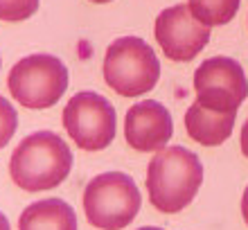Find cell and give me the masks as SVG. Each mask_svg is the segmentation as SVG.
Returning a JSON list of instances; mask_svg holds the SVG:
<instances>
[{"mask_svg":"<svg viewBox=\"0 0 248 230\" xmlns=\"http://www.w3.org/2000/svg\"><path fill=\"white\" fill-rule=\"evenodd\" d=\"M91 2H95V5H104V2H111V0H91Z\"/></svg>","mask_w":248,"mask_h":230,"instance_id":"d6986e66","label":"cell"},{"mask_svg":"<svg viewBox=\"0 0 248 230\" xmlns=\"http://www.w3.org/2000/svg\"><path fill=\"white\" fill-rule=\"evenodd\" d=\"M16 126H18V113L0 95V149H5L7 142L14 138Z\"/></svg>","mask_w":248,"mask_h":230,"instance_id":"5bb4252c","label":"cell"},{"mask_svg":"<svg viewBox=\"0 0 248 230\" xmlns=\"http://www.w3.org/2000/svg\"><path fill=\"white\" fill-rule=\"evenodd\" d=\"M210 30L192 16L187 5H174L156 16L154 36L170 61H192L208 46Z\"/></svg>","mask_w":248,"mask_h":230,"instance_id":"ba28073f","label":"cell"},{"mask_svg":"<svg viewBox=\"0 0 248 230\" xmlns=\"http://www.w3.org/2000/svg\"><path fill=\"white\" fill-rule=\"evenodd\" d=\"M171 133H174L171 113L156 99L138 102L126 111L124 138L136 152H160L171 140Z\"/></svg>","mask_w":248,"mask_h":230,"instance_id":"9c48e42d","label":"cell"},{"mask_svg":"<svg viewBox=\"0 0 248 230\" xmlns=\"http://www.w3.org/2000/svg\"><path fill=\"white\" fill-rule=\"evenodd\" d=\"M63 126L72 142L84 152H102L115 138L118 115L104 95L81 91L63 106Z\"/></svg>","mask_w":248,"mask_h":230,"instance_id":"8992f818","label":"cell"},{"mask_svg":"<svg viewBox=\"0 0 248 230\" xmlns=\"http://www.w3.org/2000/svg\"><path fill=\"white\" fill-rule=\"evenodd\" d=\"M142 197L136 181L124 171H104L86 185V219L99 230H122L136 219Z\"/></svg>","mask_w":248,"mask_h":230,"instance_id":"277c9868","label":"cell"},{"mask_svg":"<svg viewBox=\"0 0 248 230\" xmlns=\"http://www.w3.org/2000/svg\"><path fill=\"white\" fill-rule=\"evenodd\" d=\"M0 230H12L9 228V221H7V217L0 212Z\"/></svg>","mask_w":248,"mask_h":230,"instance_id":"e0dca14e","label":"cell"},{"mask_svg":"<svg viewBox=\"0 0 248 230\" xmlns=\"http://www.w3.org/2000/svg\"><path fill=\"white\" fill-rule=\"evenodd\" d=\"M239 145H242V153L248 158V120L244 122L242 133H239Z\"/></svg>","mask_w":248,"mask_h":230,"instance_id":"9a60e30c","label":"cell"},{"mask_svg":"<svg viewBox=\"0 0 248 230\" xmlns=\"http://www.w3.org/2000/svg\"><path fill=\"white\" fill-rule=\"evenodd\" d=\"M242 0H187L192 16L208 27L226 25L237 16Z\"/></svg>","mask_w":248,"mask_h":230,"instance_id":"7c38bea8","label":"cell"},{"mask_svg":"<svg viewBox=\"0 0 248 230\" xmlns=\"http://www.w3.org/2000/svg\"><path fill=\"white\" fill-rule=\"evenodd\" d=\"M18 230H77V215L63 199H43L23 210Z\"/></svg>","mask_w":248,"mask_h":230,"instance_id":"8fae6325","label":"cell"},{"mask_svg":"<svg viewBox=\"0 0 248 230\" xmlns=\"http://www.w3.org/2000/svg\"><path fill=\"white\" fill-rule=\"evenodd\" d=\"M104 81L122 97H140L160 79V61L140 36L115 39L104 57Z\"/></svg>","mask_w":248,"mask_h":230,"instance_id":"3957f363","label":"cell"},{"mask_svg":"<svg viewBox=\"0 0 248 230\" xmlns=\"http://www.w3.org/2000/svg\"><path fill=\"white\" fill-rule=\"evenodd\" d=\"M138 230H163V228H156V226H144V228H138Z\"/></svg>","mask_w":248,"mask_h":230,"instance_id":"ac0fdd59","label":"cell"},{"mask_svg":"<svg viewBox=\"0 0 248 230\" xmlns=\"http://www.w3.org/2000/svg\"><path fill=\"white\" fill-rule=\"evenodd\" d=\"M72 152L54 131H36L20 140L9 158V176L20 190H52L68 178Z\"/></svg>","mask_w":248,"mask_h":230,"instance_id":"7a4b0ae2","label":"cell"},{"mask_svg":"<svg viewBox=\"0 0 248 230\" xmlns=\"http://www.w3.org/2000/svg\"><path fill=\"white\" fill-rule=\"evenodd\" d=\"M203 183V165L185 147H163L147 167V194L158 212L176 215L194 201Z\"/></svg>","mask_w":248,"mask_h":230,"instance_id":"6da1fadb","label":"cell"},{"mask_svg":"<svg viewBox=\"0 0 248 230\" xmlns=\"http://www.w3.org/2000/svg\"><path fill=\"white\" fill-rule=\"evenodd\" d=\"M196 104L217 113H237L248 97V81L239 61L230 57H210L194 73Z\"/></svg>","mask_w":248,"mask_h":230,"instance_id":"52a82bcc","label":"cell"},{"mask_svg":"<svg viewBox=\"0 0 248 230\" xmlns=\"http://www.w3.org/2000/svg\"><path fill=\"white\" fill-rule=\"evenodd\" d=\"M41 0H0V20L20 23L36 14Z\"/></svg>","mask_w":248,"mask_h":230,"instance_id":"4fadbf2b","label":"cell"},{"mask_svg":"<svg viewBox=\"0 0 248 230\" xmlns=\"http://www.w3.org/2000/svg\"><path fill=\"white\" fill-rule=\"evenodd\" d=\"M237 113H217L192 104L185 113V131L194 142L203 147H219L232 136Z\"/></svg>","mask_w":248,"mask_h":230,"instance_id":"30bf717a","label":"cell"},{"mask_svg":"<svg viewBox=\"0 0 248 230\" xmlns=\"http://www.w3.org/2000/svg\"><path fill=\"white\" fill-rule=\"evenodd\" d=\"M242 217H244V221H246V226H248V185H246L244 197H242Z\"/></svg>","mask_w":248,"mask_h":230,"instance_id":"2e32d148","label":"cell"},{"mask_svg":"<svg viewBox=\"0 0 248 230\" xmlns=\"http://www.w3.org/2000/svg\"><path fill=\"white\" fill-rule=\"evenodd\" d=\"M7 88L20 106L43 111L63 97L68 88V68L54 54H30L14 63L7 77Z\"/></svg>","mask_w":248,"mask_h":230,"instance_id":"5b68a950","label":"cell"},{"mask_svg":"<svg viewBox=\"0 0 248 230\" xmlns=\"http://www.w3.org/2000/svg\"><path fill=\"white\" fill-rule=\"evenodd\" d=\"M0 68H2V59H0Z\"/></svg>","mask_w":248,"mask_h":230,"instance_id":"ffe728a7","label":"cell"}]
</instances>
